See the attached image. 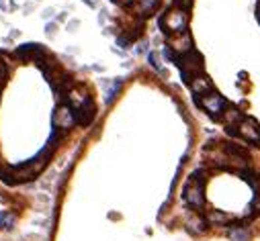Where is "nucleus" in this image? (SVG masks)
<instances>
[{
    "label": "nucleus",
    "instance_id": "f8f14e48",
    "mask_svg": "<svg viewBox=\"0 0 260 241\" xmlns=\"http://www.w3.org/2000/svg\"><path fill=\"white\" fill-rule=\"evenodd\" d=\"M205 225H207V219H201V217H199V219H190L189 221V229H190V231H195V233L205 231Z\"/></svg>",
    "mask_w": 260,
    "mask_h": 241
},
{
    "label": "nucleus",
    "instance_id": "ddd939ff",
    "mask_svg": "<svg viewBox=\"0 0 260 241\" xmlns=\"http://www.w3.org/2000/svg\"><path fill=\"white\" fill-rule=\"evenodd\" d=\"M119 88H121V80H115V82H111V88L107 90L105 100H107V102H113V100H115V96H117V92H119Z\"/></svg>",
    "mask_w": 260,
    "mask_h": 241
},
{
    "label": "nucleus",
    "instance_id": "7ed1b4c3",
    "mask_svg": "<svg viewBox=\"0 0 260 241\" xmlns=\"http://www.w3.org/2000/svg\"><path fill=\"white\" fill-rule=\"evenodd\" d=\"M178 67H180V72H183V78H185V82L189 84L193 78H197L203 70V57L193 49V51H189L185 55H180L178 57Z\"/></svg>",
    "mask_w": 260,
    "mask_h": 241
},
{
    "label": "nucleus",
    "instance_id": "6ab92c4d",
    "mask_svg": "<svg viewBox=\"0 0 260 241\" xmlns=\"http://www.w3.org/2000/svg\"><path fill=\"white\" fill-rule=\"evenodd\" d=\"M53 31H55V25H47V35H53Z\"/></svg>",
    "mask_w": 260,
    "mask_h": 241
},
{
    "label": "nucleus",
    "instance_id": "9d476101",
    "mask_svg": "<svg viewBox=\"0 0 260 241\" xmlns=\"http://www.w3.org/2000/svg\"><path fill=\"white\" fill-rule=\"evenodd\" d=\"M232 221V217L228 213H221V211H209L207 213V223L209 225H228Z\"/></svg>",
    "mask_w": 260,
    "mask_h": 241
},
{
    "label": "nucleus",
    "instance_id": "f3484780",
    "mask_svg": "<svg viewBox=\"0 0 260 241\" xmlns=\"http://www.w3.org/2000/svg\"><path fill=\"white\" fill-rule=\"evenodd\" d=\"M43 17H45V19H51V17H53V10H51V8L43 10Z\"/></svg>",
    "mask_w": 260,
    "mask_h": 241
},
{
    "label": "nucleus",
    "instance_id": "39448f33",
    "mask_svg": "<svg viewBox=\"0 0 260 241\" xmlns=\"http://www.w3.org/2000/svg\"><path fill=\"white\" fill-rule=\"evenodd\" d=\"M76 125V117H74V110L66 105V102H62V105L55 109V112H53V127L55 129H64V131H68V129H72Z\"/></svg>",
    "mask_w": 260,
    "mask_h": 241
},
{
    "label": "nucleus",
    "instance_id": "a211bd4d",
    "mask_svg": "<svg viewBox=\"0 0 260 241\" xmlns=\"http://www.w3.org/2000/svg\"><path fill=\"white\" fill-rule=\"evenodd\" d=\"M190 2H193V0H180V6H183V8H189Z\"/></svg>",
    "mask_w": 260,
    "mask_h": 241
},
{
    "label": "nucleus",
    "instance_id": "1a4fd4ad",
    "mask_svg": "<svg viewBox=\"0 0 260 241\" xmlns=\"http://www.w3.org/2000/svg\"><path fill=\"white\" fill-rule=\"evenodd\" d=\"M189 86H190V90H193L195 94H199V96L207 94V92H213V84H211V80H209L207 76H203V74H199L197 78L190 80Z\"/></svg>",
    "mask_w": 260,
    "mask_h": 241
},
{
    "label": "nucleus",
    "instance_id": "f03ea898",
    "mask_svg": "<svg viewBox=\"0 0 260 241\" xmlns=\"http://www.w3.org/2000/svg\"><path fill=\"white\" fill-rule=\"evenodd\" d=\"M183 198L190 209H201L205 204V194H203V178L199 172H195L193 176L187 180L185 190H183Z\"/></svg>",
    "mask_w": 260,
    "mask_h": 241
},
{
    "label": "nucleus",
    "instance_id": "20e7f679",
    "mask_svg": "<svg viewBox=\"0 0 260 241\" xmlns=\"http://www.w3.org/2000/svg\"><path fill=\"white\" fill-rule=\"evenodd\" d=\"M197 102H199V105H201L203 109H205L209 114H213V117H221L223 110L228 109V107H225L223 96H219V94L215 92V90H213V92H207V94L199 96Z\"/></svg>",
    "mask_w": 260,
    "mask_h": 241
},
{
    "label": "nucleus",
    "instance_id": "0eeeda50",
    "mask_svg": "<svg viewBox=\"0 0 260 241\" xmlns=\"http://www.w3.org/2000/svg\"><path fill=\"white\" fill-rule=\"evenodd\" d=\"M95 114H96V107H95V102H93V100H88L86 105H82L80 109H76V110H74L76 123H78V125H82V127H86V125L93 123Z\"/></svg>",
    "mask_w": 260,
    "mask_h": 241
},
{
    "label": "nucleus",
    "instance_id": "4468645a",
    "mask_svg": "<svg viewBox=\"0 0 260 241\" xmlns=\"http://www.w3.org/2000/svg\"><path fill=\"white\" fill-rule=\"evenodd\" d=\"M13 223H15V215H10V213L0 215V227H2V229H10Z\"/></svg>",
    "mask_w": 260,
    "mask_h": 241
},
{
    "label": "nucleus",
    "instance_id": "2eb2a0df",
    "mask_svg": "<svg viewBox=\"0 0 260 241\" xmlns=\"http://www.w3.org/2000/svg\"><path fill=\"white\" fill-rule=\"evenodd\" d=\"M148 60H150V66L154 67V70H160V72H162V64H160V55H158L156 51H152V53L148 55Z\"/></svg>",
    "mask_w": 260,
    "mask_h": 241
},
{
    "label": "nucleus",
    "instance_id": "9b49d317",
    "mask_svg": "<svg viewBox=\"0 0 260 241\" xmlns=\"http://www.w3.org/2000/svg\"><path fill=\"white\" fill-rule=\"evenodd\" d=\"M230 239L232 241H248L250 239V233H248V229H240V227H236L230 231Z\"/></svg>",
    "mask_w": 260,
    "mask_h": 241
},
{
    "label": "nucleus",
    "instance_id": "dca6fc26",
    "mask_svg": "<svg viewBox=\"0 0 260 241\" xmlns=\"http://www.w3.org/2000/svg\"><path fill=\"white\" fill-rule=\"evenodd\" d=\"M6 78H8V67L4 62H0V86L6 82Z\"/></svg>",
    "mask_w": 260,
    "mask_h": 241
},
{
    "label": "nucleus",
    "instance_id": "f257e3e1",
    "mask_svg": "<svg viewBox=\"0 0 260 241\" xmlns=\"http://www.w3.org/2000/svg\"><path fill=\"white\" fill-rule=\"evenodd\" d=\"M187 25H189V15H187V8H172L160 19V27L164 29V33L168 35H183L187 33Z\"/></svg>",
    "mask_w": 260,
    "mask_h": 241
},
{
    "label": "nucleus",
    "instance_id": "423d86ee",
    "mask_svg": "<svg viewBox=\"0 0 260 241\" xmlns=\"http://www.w3.org/2000/svg\"><path fill=\"white\" fill-rule=\"evenodd\" d=\"M238 133H240V137H244V139L250 141V143L260 141V127L252 119H242L238 123Z\"/></svg>",
    "mask_w": 260,
    "mask_h": 241
},
{
    "label": "nucleus",
    "instance_id": "6e6552de",
    "mask_svg": "<svg viewBox=\"0 0 260 241\" xmlns=\"http://www.w3.org/2000/svg\"><path fill=\"white\" fill-rule=\"evenodd\" d=\"M170 49H174L180 55H185L189 51H193V39H190L189 33H183V35H174L172 41H170Z\"/></svg>",
    "mask_w": 260,
    "mask_h": 241
}]
</instances>
